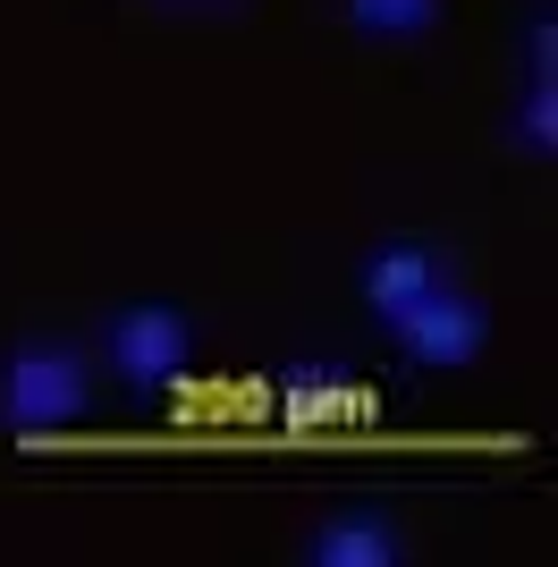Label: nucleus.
Wrapping results in <instances>:
<instances>
[{"instance_id":"obj_1","label":"nucleus","mask_w":558,"mask_h":567,"mask_svg":"<svg viewBox=\"0 0 558 567\" xmlns=\"http://www.w3.org/2000/svg\"><path fill=\"white\" fill-rule=\"evenodd\" d=\"M93 406V381H85V355L60 348V339H25V348L0 355V424L18 441H60V432L85 424Z\"/></svg>"},{"instance_id":"obj_2","label":"nucleus","mask_w":558,"mask_h":567,"mask_svg":"<svg viewBox=\"0 0 558 567\" xmlns=\"http://www.w3.org/2000/svg\"><path fill=\"white\" fill-rule=\"evenodd\" d=\"M102 348H111L127 390H169V381H186V364H195V331H186L178 306H118L111 322H102Z\"/></svg>"},{"instance_id":"obj_3","label":"nucleus","mask_w":558,"mask_h":567,"mask_svg":"<svg viewBox=\"0 0 558 567\" xmlns=\"http://www.w3.org/2000/svg\"><path fill=\"white\" fill-rule=\"evenodd\" d=\"M390 331H397V348L415 355V364H441V373H448V364H474V355H483L490 313H483V297H465V288L432 280L415 306L390 313Z\"/></svg>"},{"instance_id":"obj_4","label":"nucleus","mask_w":558,"mask_h":567,"mask_svg":"<svg viewBox=\"0 0 558 567\" xmlns=\"http://www.w3.org/2000/svg\"><path fill=\"white\" fill-rule=\"evenodd\" d=\"M432 280H441V255H432V246H372L364 255V306L381 313V322H390L397 306H415Z\"/></svg>"},{"instance_id":"obj_5","label":"nucleus","mask_w":558,"mask_h":567,"mask_svg":"<svg viewBox=\"0 0 558 567\" xmlns=\"http://www.w3.org/2000/svg\"><path fill=\"white\" fill-rule=\"evenodd\" d=\"M304 559L313 567H397L406 543H397V525H381V517H339L304 543Z\"/></svg>"},{"instance_id":"obj_6","label":"nucleus","mask_w":558,"mask_h":567,"mask_svg":"<svg viewBox=\"0 0 558 567\" xmlns=\"http://www.w3.org/2000/svg\"><path fill=\"white\" fill-rule=\"evenodd\" d=\"M441 9L448 0H348V25L364 43H415V34L441 25Z\"/></svg>"},{"instance_id":"obj_7","label":"nucleus","mask_w":558,"mask_h":567,"mask_svg":"<svg viewBox=\"0 0 558 567\" xmlns=\"http://www.w3.org/2000/svg\"><path fill=\"white\" fill-rule=\"evenodd\" d=\"M516 144H534V153H550V76L534 85V102L516 111Z\"/></svg>"},{"instance_id":"obj_8","label":"nucleus","mask_w":558,"mask_h":567,"mask_svg":"<svg viewBox=\"0 0 558 567\" xmlns=\"http://www.w3.org/2000/svg\"><path fill=\"white\" fill-rule=\"evenodd\" d=\"M162 9H229V0H162Z\"/></svg>"}]
</instances>
